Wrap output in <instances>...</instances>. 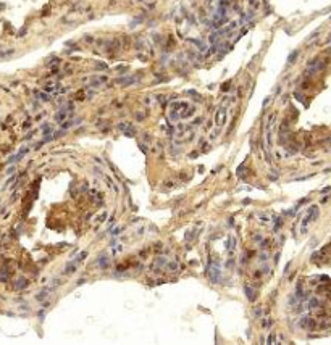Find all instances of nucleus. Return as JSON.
<instances>
[{
  "instance_id": "nucleus-1",
  "label": "nucleus",
  "mask_w": 331,
  "mask_h": 345,
  "mask_svg": "<svg viewBox=\"0 0 331 345\" xmlns=\"http://www.w3.org/2000/svg\"><path fill=\"white\" fill-rule=\"evenodd\" d=\"M225 123H226V107L221 105V107H218V110L215 113V124L218 128H221Z\"/></svg>"
},
{
  "instance_id": "nucleus-2",
  "label": "nucleus",
  "mask_w": 331,
  "mask_h": 345,
  "mask_svg": "<svg viewBox=\"0 0 331 345\" xmlns=\"http://www.w3.org/2000/svg\"><path fill=\"white\" fill-rule=\"evenodd\" d=\"M207 271H208V276H210L212 282H215V284H217V282L220 281V274H221L218 265H217L215 268H212V265H208V266H207Z\"/></svg>"
},
{
  "instance_id": "nucleus-3",
  "label": "nucleus",
  "mask_w": 331,
  "mask_h": 345,
  "mask_svg": "<svg viewBox=\"0 0 331 345\" xmlns=\"http://www.w3.org/2000/svg\"><path fill=\"white\" fill-rule=\"evenodd\" d=\"M244 292H245V295H247L249 300H250V302H255V292L252 290V287H250V285L244 287Z\"/></svg>"
},
{
  "instance_id": "nucleus-4",
  "label": "nucleus",
  "mask_w": 331,
  "mask_h": 345,
  "mask_svg": "<svg viewBox=\"0 0 331 345\" xmlns=\"http://www.w3.org/2000/svg\"><path fill=\"white\" fill-rule=\"evenodd\" d=\"M76 266H78V263H76V261L70 263V265H66V268H65V271H63V273L70 276V274H73V273L76 271Z\"/></svg>"
},
{
  "instance_id": "nucleus-5",
  "label": "nucleus",
  "mask_w": 331,
  "mask_h": 345,
  "mask_svg": "<svg viewBox=\"0 0 331 345\" xmlns=\"http://www.w3.org/2000/svg\"><path fill=\"white\" fill-rule=\"evenodd\" d=\"M194 111H196V108H194V107H189V108L186 110V111L181 113L179 118H188V116H191V115H194Z\"/></svg>"
},
{
  "instance_id": "nucleus-6",
  "label": "nucleus",
  "mask_w": 331,
  "mask_h": 345,
  "mask_svg": "<svg viewBox=\"0 0 331 345\" xmlns=\"http://www.w3.org/2000/svg\"><path fill=\"white\" fill-rule=\"evenodd\" d=\"M28 285V281L24 278H19L18 281H16V289H24Z\"/></svg>"
},
{
  "instance_id": "nucleus-7",
  "label": "nucleus",
  "mask_w": 331,
  "mask_h": 345,
  "mask_svg": "<svg viewBox=\"0 0 331 345\" xmlns=\"http://www.w3.org/2000/svg\"><path fill=\"white\" fill-rule=\"evenodd\" d=\"M99 266H100V268H107V266H108V258H107L105 255L99 258Z\"/></svg>"
},
{
  "instance_id": "nucleus-8",
  "label": "nucleus",
  "mask_w": 331,
  "mask_h": 345,
  "mask_svg": "<svg viewBox=\"0 0 331 345\" xmlns=\"http://www.w3.org/2000/svg\"><path fill=\"white\" fill-rule=\"evenodd\" d=\"M65 118H66V111H65V110H60V111L55 115V120L58 121V123H60V121H63Z\"/></svg>"
},
{
  "instance_id": "nucleus-9",
  "label": "nucleus",
  "mask_w": 331,
  "mask_h": 345,
  "mask_svg": "<svg viewBox=\"0 0 331 345\" xmlns=\"http://www.w3.org/2000/svg\"><path fill=\"white\" fill-rule=\"evenodd\" d=\"M297 55H299V52L296 50V52H292L289 55V58H288V63H294V60H297Z\"/></svg>"
},
{
  "instance_id": "nucleus-10",
  "label": "nucleus",
  "mask_w": 331,
  "mask_h": 345,
  "mask_svg": "<svg viewBox=\"0 0 331 345\" xmlns=\"http://www.w3.org/2000/svg\"><path fill=\"white\" fill-rule=\"evenodd\" d=\"M86 256H87V252H83V253H79V256L74 260V261H76V263H81L84 258H86Z\"/></svg>"
},
{
  "instance_id": "nucleus-11",
  "label": "nucleus",
  "mask_w": 331,
  "mask_h": 345,
  "mask_svg": "<svg viewBox=\"0 0 331 345\" xmlns=\"http://www.w3.org/2000/svg\"><path fill=\"white\" fill-rule=\"evenodd\" d=\"M234 245H236V240H234V237H230V242H228V247H230V250H231V252L234 250Z\"/></svg>"
},
{
  "instance_id": "nucleus-12",
  "label": "nucleus",
  "mask_w": 331,
  "mask_h": 345,
  "mask_svg": "<svg viewBox=\"0 0 331 345\" xmlns=\"http://www.w3.org/2000/svg\"><path fill=\"white\" fill-rule=\"evenodd\" d=\"M45 297H47V290H42V292H39V293H37V300H39V302H42V300L45 298Z\"/></svg>"
},
{
  "instance_id": "nucleus-13",
  "label": "nucleus",
  "mask_w": 331,
  "mask_h": 345,
  "mask_svg": "<svg viewBox=\"0 0 331 345\" xmlns=\"http://www.w3.org/2000/svg\"><path fill=\"white\" fill-rule=\"evenodd\" d=\"M317 307H318V300H317V298H312L310 303H309V308H317Z\"/></svg>"
},
{
  "instance_id": "nucleus-14",
  "label": "nucleus",
  "mask_w": 331,
  "mask_h": 345,
  "mask_svg": "<svg viewBox=\"0 0 331 345\" xmlns=\"http://www.w3.org/2000/svg\"><path fill=\"white\" fill-rule=\"evenodd\" d=\"M168 268H170V269H176V268H178V265H176V263H170V265H168Z\"/></svg>"
},
{
  "instance_id": "nucleus-15",
  "label": "nucleus",
  "mask_w": 331,
  "mask_h": 345,
  "mask_svg": "<svg viewBox=\"0 0 331 345\" xmlns=\"http://www.w3.org/2000/svg\"><path fill=\"white\" fill-rule=\"evenodd\" d=\"M270 324H271V319L270 321H263V327H270Z\"/></svg>"
}]
</instances>
